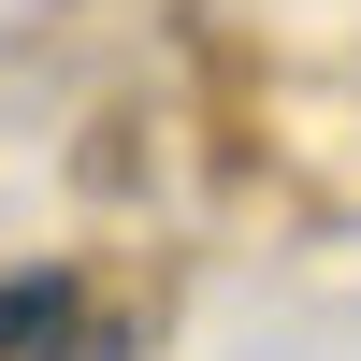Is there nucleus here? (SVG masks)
Instances as JSON below:
<instances>
[{
  "label": "nucleus",
  "mask_w": 361,
  "mask_h": 361,
  "mask_svg": "<svg viewBox=\"0 0 361 361\" xmlns=\"http://www.w3.org/2000/svg\"><path fill=\"white\" fill-rule=\"evenodd\" d=\"M0 361H130V318L73 260H44V275H0Z\"/></svg>",
  "instance_id": "obj_1"
}]
</instances>
